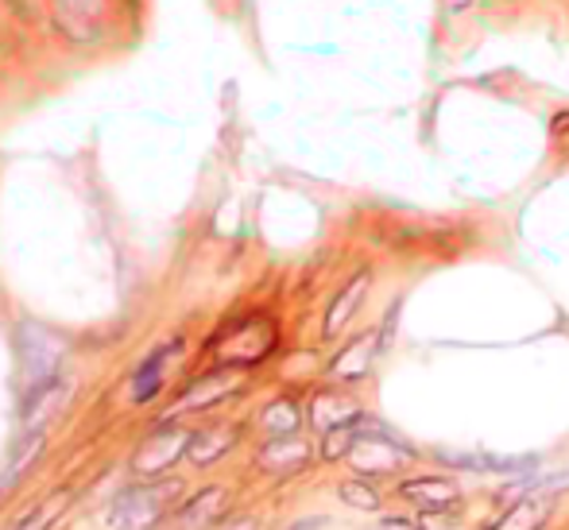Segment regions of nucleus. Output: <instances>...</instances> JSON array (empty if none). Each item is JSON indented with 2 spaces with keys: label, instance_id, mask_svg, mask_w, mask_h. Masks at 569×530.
<instances>
[{
  "label": "nucleus",
  "instance_id": "nucleus-1",
  "mask_svg": "<svg viewBox=\"0 0 569 530\" xmlns=\"http://www.w3.org/2000/svg\"><path fill=\"white\" fill-rule=\"evenodd\" d=\"M178 492V484H148V488H132L113 504L109 512V527L113 530H152L155 519L167 512V495Z\"/></svg>",
  "mask_w": 569,
  "mask_h": 530
},
{
  "label": "nucleus",
  "instance_id": "nucleus-2",
  "mask_svg": "<svg viewBox=\"0 0 569 530\" xmlns=\"http://www.w3.org/2000/svg\"><path fill=\"white\" fill-rule=\"evenodd\" d=\"M20 349H24V368L27 376H31V388L43 380H54V368L63 361V345H59L47 329L24 326L20 329Z\"/></svg>",
  "mask_w": 569,
  "mask_h": 530
},
{
  "label": "nucleus",
  "instance_id": "nucleus-3",
  "mask_svg": "<svg viewBox=\"0 0 569 530\" xmlns=\"http://www.w3.org/2000/svg\"><path fill=\"white\" fill-rule=\"evenodd\" d=\"M276 345V329L267 326V321H244L241 329L232 337H225L222 341V361H229V364H252V361H260V356H267V349Z\"/></svg>",
  "mask_w": 569,
  "mask_h": 530
},
{
  "label": "nucleus",
  "instance_id": "nucleus-4",
  "mask_svg": "<svg viewBox=\"0 0 569 530\" xmlns=\"http://www.w3.org/2000/svg\"><path fill=\"white\" fill-rule=\"evenodd\" d=\"M182 453H190V438L187 433H178V430H163L155 433L152 442L143 445L140 453H136L132 460V469L140 472V477H163V472L175 465Z\"/></svg>",
  "mask_w": 569,
  "mask_h": 530
},
{
  "label": "nucleus",
  "instance_id": "nucleus-5",
  "mask_svg": "<svg viewBox=\"0 0 569 530\" xmlns=\"http://www.w3.org/2000/svg\"><path fill=\"white\" fill-rule=\"evenodd\" d=\"M445 465H457V469L472 472H504V477H516V472L539 469V457H492V453H442Z\"/></svg>",
  "mask_w": 569,
  "mask_h": 530
},
{
  "label": "nucleus",
  "instance_id": "nucleus-6",
  "mask_svg": "<svg viewBox=\"0 0 569 530\" xmlns=\"http://www.w3.org/2000/svg\"><path fill=\"white\" fill-rule=\"evenodd\" d=\"M237 388H241V376H237V371H214V376H202V380H198L194 388H190L187 395L175 403V415L210 407V403H217V399H225L229 391H237Z\"/></svg>",
  "mask_w": 569,
  "mask_h": 530
},
{
  "label": "nucleus",
  "instance_id": "nucleus-7",
  "mask_svg": "<svg viewBox=\"0 0 569 530\" xmlns=\"http://www.w3.org/2000/svg\"><path fill=\"white\" fill-rule=\"evenodd\" d=\"M403 495L410 504H418L422 512H438V507H454L457 504V484L442 477H418L403 484Z\"/></svg>",
  "mask_w": 569,
  "mask_h": 530
},
{
  "label": "nucleus",
  "instance_id": "nucleus-8",
  "mask_svg": "<svg viewBox=\"0 0 569 530\" xmlns=\"http://www.w3.org/2000/svg\"><path fill=\"white\" fill-rule=\"evenodd\" d=\"M561 488H569V469L561 472H551V477H539V472H531V477L516 480V484H507L504 492H500V504H511V500H546V495L561 492Z\"/></svg>",
  "mask_w": 569,
  "mask_h": 530
},
{
  "label": "nucleus",
  "instance_id": "nucleus-9",
  "mask_svg": "<svg viewBox=\"0 0 569 530\" xmlns=\"http://www.w3.org/2000/svg\"><path fill=\"white\" fill-rule=\"evenodd\" d=\"M66 395V383L63 380H43L36 383V388L27 391L24 399V426H31V430H39V422H43L47 415H51L59 403H63Z\"/></svg>",
  "mask_w": 569,
  "mask_h": 530
},
{
  "label": "nucleus",
  "instance_id": "nucleus-10",
  "mask_svg": "<svg viewBox=\"0 0 569 530\" xmlns=\"http://www.w3.org/2000/svg\"><path fill=\"white\" fill-rule=\"evenodd\" d=\"M306 442H299V438H291V433H283V438H276V442H267V450L260 453V465L271 472H287V469H299L306 460Z\"/></svg>",
  "mask_w": 569,
  "mask_h": 530
},
{
  "label": "nucleus",
  "instance_id": "nucleus-11",
  "mask_svg": "<svg viewBox=\"0 0 569 530\" xmlns=\"http://www.w3.org/2000/svg\"><path fill=\"white\" fill-rule=\"evenodd\" d=\"M314 426H321V430H338V426H349V422H361V407L356 403H349V399L341 395H318L314 399Z\"/></svg>",
  "mask_w": 569,
  "mask_h": 530
},
{
  "label": "nucleus",
  "instance_id": "nucleus-12",
  "mask_svg": "<svg viewBox=\"0 0 569 530\" xmlns=\"http://www.w3.org/2000/svg\"><path fill=\"white\" fill-rule=\"evenodd\" d=\"M365 291H368V275H356L353 283H349L345 291L338 294V302H333V306H329V318H326V337L341 333V326H345V321L353 318L356 302L365 299Z\"/></svg>",
  "mask_w": 569,
  "mask_h": 530
},
{
  "label": "nucleus",
  "instance_id": "nucleus-13",
  "mask_svg": "<svg viewBox=\"0 0 569 530\" xmlns=\"http://www.w3.org/2000/svg\"><path fill=\"white\" fill-rule=\"evenodd\" d=\"M232 438H237V430H232V426H214V430L194 433V438H190V460L205 465V460L222 457V453L232 445Z\"/></svg>",
  "mask_w": 569,
  "mask_h": 530
},
{
  "label": "nucleus",
  "instance_id": "nucleus-14",
  "mask_svg": "<svg viewBox=\"0 0 569 530\" xmlns=\"http://www.w3.org/2000/svg\"><path fill=\"white\" fill-rule=\"evenodd\" d=\"M372 353H376V333L361 337L349 353H341L338 361H333V376H341V380H356V376H365L368 364H372Z\"/></svg>",
  "mask_w": 569,
  "mask_h": 530
},
{
  "label": "nucleus",
  "instance_id": "nucleus-15",
  "mask_svg": "<svg viewBox=\"0 0 569 530\" xmlns=\"http://www.w3.org/2000/svg\"><path fill=\"white\" fill-rule=\"evenodd\" d=\"M175 353H178V345H170V349H163L160 356H152V361L143 364L140 376H136V383H132V399H136V403H143V399H152L155 391L163 388V364H167Z\"/></svg>",
  "mask_w": 569,
  "mask_h": 530
},
{
  "label": "nucleus",
  "instance_id": "nucleus-16",
  "mask_svg": "<svg viewBox=\"0 0 569 530\" xmlns=\"http://www.w3.org/2000/svg\"><path fill=\"white\" fill-rule=\"evenodd\" d=\"M546 500H523V504H511V512L496 522V530H534L546 515Z\"/></svg>",
  "mask_w": 569,
  "mask_h": 530
},
{
  "label": "nucleus",
  "instance_id": "nucleus-17",
  "mask_svg": "<svg viewBox=\"0 0 569 530\" xmlns=\"http://www.w3.org/2000/svg\"><path fill=\"white\" fill-rule=\"evenodd\" d=\"M225 512V492L222 488H210V492H202L190 507H182V522H190V527H205L210 519H217V515Z\"/></svg>",
  "mask_w": 569,
  "mask_h": 530
},
{
  "label": "nucleus",
  "instance_id": "nucleus-18",
  "mask_svg": "<svg viewBox=\"0 0 569 530\" xmlns=\"http://www.w3.org/2000/svg\"><path fill=\"white\" fill-rule=\"evenodd\" d=\"M66 500H71V492H66V488H63V492H54V495H47L43 504H39V507H36V512L27 515V519H20V522H16V527H12V530H43V527H47V522H51V519H54V515H63V512H66V507H71V504H66Z\"/></svg>",
  "mask_w": 569,
  "mask_h": 530
},
{
  "label": "nucleus",
  "instance_id": "nucleus-19",
  "mask_svg": "<svg viewBox=\"0 0 569 530\" xmlns=\"http://www.w3.org/2000/svg\"><path fill=\"white\" fill-rule=\"evenodd\" d=\"M43 450V430H31L24 438V445H20L16 450V457H12V465H9V472H4V480H16L20 472L27 469V465H31V460H36V453Z\"/></svg>",
  "mask_w": 569,
  "mask_h": 530
},
{
  "label": "nucleus",
  "instance_id": "nucleus-20",
  "mask_svg": "<svg viewBox=\"0 0 569 530\" xmlns=\"http://www.w3.org/2000/svg\"><path fill=\"white\" fill-rule=\"evenodd\" d=\"M264 426L276 433V438H283V433H294V426H299V411H294V403H276V407H267Z\"/></svg>",
  "mask_w": 569,
  "mask_h": 530
},
{
  "label": "nucleus",
  "instance_id": "nucleus-21",
  "mask_svg": "<svg viewBox=\"0 0 569 530\" xmlns=\"http://www.w3.org/2000/svg\"><path fill=\"white\" fill-rule=\"evenodd\" d=\"M341 500L353 507H361V512H376L380 507V495L372 492L368 484H361V480H349V484H341Z\"/></svg>",
  "mask_w": 569,
  "mask_h": 530
},
{
  "label": "nucleus",
  "instance_id": "nucleus-22",
  "mask_svg": "<svg viewBox=\"0 0 569 530\" xmlns=\"http://www.w3.org/2000/svg\"><path fill=\"white\" fill-rule=\"evenodd\" d=\"M380 530H418V527L415 522H407V519H383Z\"/></svg>",
  "mask_w": 569,
  "mask_h": 530
}]
</instances>
